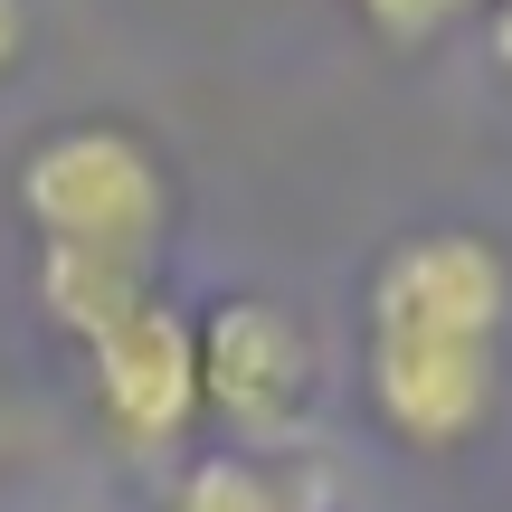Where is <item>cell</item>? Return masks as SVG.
Returning a JSON list of instances; mask_svg holds the SVG:
<instances>
[{"instance_id": "52a82bcc", "label": "cell", "mask_w": 512, "mask_h": 512, "mask_svg": "<svg viewBox=\"0 0 512 512\" xmlns=\"http://www.w3.org/2000/svg\"><path fill=\"white\" fill-rule=\"evenodd\" d=\"M351 10H361L370 38H389V48H437L456 19L494 10V0H351Z\"/></svg>"}, {"instance_id": "3957f363", "label": "cell", "mask_w": 512, "mask_h": 512, "mask_svg": "<svg viewBox=\"0 0 512 512\" xmlns=\"http://www.w3.org/2000/svg\"><path fill=\"white\" fill-rule=\"evenodd\" d=\"M361 380L370 408L399 446L418 456H456L484 437L503 399V342L494 332H427V323H370L361 332Z\"/></svg>"}, {"instance_id": "277c9868", "label": "cell", "mask_w": 512, "mask_h": 512, "mask_svg": "<svg viewBox=\"0 0 512 512\" xmlns=\"http://www.w3.org/2000/svg\"><path fill=\"white\" fill-rule=\"evenodd\" d=\"M86 389H95V418H105L114 446L171 456L200 427V332H190V313L171 294L133 304L114 332L86 342Z\"/></svg>"}, {"instance_id": "9c48e42d", "label": "cell", "mask_w": 512, "mask_h": 512, "mask_svg": "<svg viewBox=\"0 0 512 512\" xmlns=\"http://www.w3.org/2000/svg\"><path fill=\"white\" fill-rule=\"evenodd\" d=\"M484 19H494V67L512 76V0H494V10H484Z\"/></svg>"}, {"instance_id": "5b68a950", "label": "cell", "mask_w": 512, "mask_h": 512, "mask_svg": "<svg viewBox=\"0 0 512 512\" xmlns=\"http://www.w3.org/2000/svg\"><path fill=\"white\" fill-rule=\"evenodd\" d=\"M162 512H332V484H323V465H304L294 446L285 456L219 446V456H200L181 484H171Z\"/></svg>"}, {"instance_id": "7a4b0ae2", "label": "cell", "mask_w": 512, "mask_h": 512, "mask_svg": "<svg viewBox=\"0 0 512 512\" xmlns=\"http://www.w3.org/2000/svg\"><path fill=\"white\" fill-rule=\"evenodd\" d=\"M190 332H200V418H219V437L256 456L304 446L313 389H323V351L304 313L266 285H228L190 313Z\"/></svg>"}, {"instance_id": "8992f818", "label": "cell", "mask_w": 512, "mask_h": 512, "mask_svg": "<svg viewBox=\"0 0 512 512\" xmlns=\"http://www.w3.org/2000/svg\"><path fill=\"white\" fill-rule=\"evenodd\" d=\"M29 285H38V313H48L76 351H86L95 332H114L133 304H152V294H162L143 256H86V247H38Z\"/></svg>"}, {"instance_id": "ba28073f", "label": "cell", "mask_w": 512, "mask_h": 512, "mask_svg": "<svg viewBox=\"0 0 512 512\" xmlns=\"http://www.w3.org/2000/svg\"><path fill=\"white\" fill-rule=\"evenodd\" d=\"M29 57V0H0V76Z\"/></svg>"}, {"instance_id": "6da1fadb", "label": "cell", "mask_w": 512, "mask_h": 512, "mask_svg": "<svg viewBox=\"0 0 512 512\" xmlns=\"http://www.w3.org/2000/svg\"><path fill=\"white\" fill-rule=\"evenodd\" d=\"M10 200L29 219L38 247H86V256H162L171 238V162L152 152L143 124L124 114H86V124H57L19 152Z\"/></svg>"}]
</instances>
